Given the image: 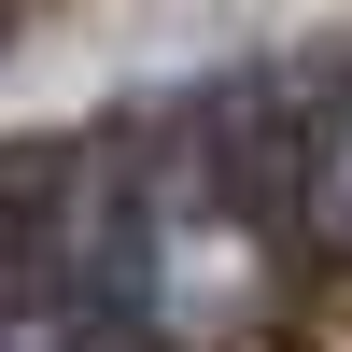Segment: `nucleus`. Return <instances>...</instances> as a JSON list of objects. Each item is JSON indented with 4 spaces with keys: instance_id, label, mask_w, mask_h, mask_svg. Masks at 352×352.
I'll list each match as a JSON object with an SVG mask.
<instances>
[{
    "instance_id": "obj_1",
    "label": "nucleus",
    "mask_w": 352,
    "mask_h": 352,
    "mask_svg": "<svg viewBox=\"0 0 352 352\" xmlns=\"http://www.w3.org/2000/svg\"><path fill=\"white\" fill-rule=\"evenodd\" d=\"M0 352H184L127 141H56L0 169Z\"/></svg>"
},
{
    "instance_id": "obj_2",
    "label": "nucleus",
    "mask_w": 352,
    "mask_h": 352,
    "mask_svg": "<svg viewBox=\"0 0 352 352\" xmlns=\"http://www.w3.org/2000/svg\"><path fill=\"white\" fill-rule=\"evenodd\" d=\"M268 184H282V212H296L324 254H352V71H324V85L296 99V127H282V169H268Z\"/></svg>"
}]
</instances>
